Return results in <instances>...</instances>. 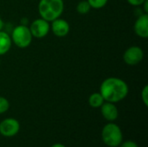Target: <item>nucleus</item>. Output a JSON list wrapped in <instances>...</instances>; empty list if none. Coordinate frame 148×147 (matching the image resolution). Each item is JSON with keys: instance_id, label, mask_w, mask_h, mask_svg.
Listing matches in <instances>:
<instances>
[{"instance_id": "1", "label": "nucleus", "mask_w": 148, "mask_h": 147, "mask_svg": "<svg viewBox=\"0 0 148 147\" xmlns=\"http://www.w3.org/2000/svg\"><path fill=\"white\" fill-rule=\"evenodd\" d=\"M129 93L127 83L118 77H108L100 86V94L105 101L118 103L123 101Z\"/></svg>"}, {"instance_id": "2", "label": "nucleus", "mask_w": 148, "mask_h": 147, "mask_svg": "<svg viewBox=\"0 0 148 147\" xmlns=\"http://www.w3.org/2000/svg\"><path fill=\"white\" fill-rule=\"evenodd\" d=\"M40 17L52 22L61 17L64 10L63 0H40L37 6Z\"/></svg>"}, {"instance_id": "3", "label": "nucleus", "mask_w": 148, "mask_h": 147, "mask_svg": "<svg viewBox=\"0 0 148 147\" xmlns=\"http://www.w3.org/2000/svg\"><path fill=\"white\" fill-rule=\"evenodd\" d=\"M101 138L103 143L109 147H118L123 141V134L121 127L110 122L104 126L101 131Z\"/></svg>"}, {"instance_id": "4", "label": "nucleus", "mask_w": 148, "mask_h": 147, "mask_svg": "<svg viewBox=\"0 0 148 147\" xmlns=\"http://www.w3.org/2000/svg\"><path fill=\"white\" fill-rule=\"evenodd\" d=\"M11 42L19 49L28 48L32 42L33 36L28 26L20 24L16 26L11 32Z\"/></svg>"}, {"instance_id": "5", "label": "nucleus", "mask_w": 148, "mask_h": 147, "mask_svg": "<svg viewBox=\"0 0 148 147\" xmlns=\"http://www.w3.org/2000/svg\"><path fill=\"white\" fill-rule=\"evenodd\" d=\"M30 33L33 37L35 38H43L45 37L50 31V23L49 22L44 20L43 18L40 17L35 19L29 27Z\"/></svg>"}, {"instance_id": "6", "label": "nucleus", "mask_w": 148, "mask_h": 147, "mask_svg": "<svg viewBox=\"0 0 148 147\" xmlns=\"http://www.w3.org/2000/svg\"><path fill=\"white\" fill-rule=\"evenodd\" d=\"M144 59V51L139 46H131L123 54V61L127 65L135 66Z\"/></svg>"}, {"instance_id": "7", "label": "nucleus", "mask_w": 148, "mask_h": 147, "mask_svg": "<svg viewBox=\"0 0 148 147\" xmlns=\"http://www.w3.org/2000/svg\"><path fill=\"white\" fill-rule=\"evenodd\" d=\"M19 130V121L14 118H7L0 122V134L5 138H11L16 136Z\"/></svg>"}, {"instance_id": "8", "label": "nucleus", "mask_w": 148, "mask_h": 147, "mask_svg": "<svg viewBox=\"0 0 148 147\" xmlns=\"http://www.w3.org/2000/svg\"><path fill=\"white\" fill-rule=\"evenodd\" d=\"M50 23V29L56 36L64 37L69 33L70 26L67 20L59 17Z\"/></svg>"}, {"instance_id": "9", "label": "nucleus", "mask_w": 148, "mask_h": 147, "mask_svg": "<svg viewBox=\"0 0 148 147\" xmlns=\"http://www.w3.org/2000/svg\"><path fill=\"white\" fill-rule=\"evenodd\" d=\"M134 30L135 34L140 38L148 37V14H142L138 16L134 24Z\"/></svg>"}, {"instance_id": "10", "label": "nucleus", "mask_w": 148, "mask_h": 147, "mask_svg": "<svg viewBox=\"0 0 148 147\" xmlns=\"http://www.w3.org/2000/svg\"><path fill=\"white\" fill-rule=\"evenodd\" d=\"M100 108L101 115L106 120L113 122L117 120L119 116V111L114 103L105 101Z\"/></svg>"}, {"instance_id": "11", "label": "nucleus", "mask_w": 148, "mask_h": 147, "mask_svg": "<svg viewBox=\"0 0 148 147\" xmlns=\"http://www.w3.org/2000/svg\"><path fill=\"white\" fill-rule=\"evenodd\" d=\"M12 45L10 36L3 30L0 31V56L7 54Z\"/></svg>"}, {"instance_id": "12", "label": "nucleus", "mask_w": 148, "mask_h": 147, "mask_svg": "<svg viewBox=\"0 0 148 147\" xmlns=\"http://www.w3.org/2000/svg\"><path fill=\"white\" fill-rule=\"evenodd\" d=\"M104 102L105 100L100 94V92L93 93L88 98V104L93 108H100Z\"/></svg>"}, {"instance_id": "13", "label": "nucleus", "mask_w": 148, "mask_h": 147, "mask_svg": "<svg viewBox=\"0 0 148 147\" xmlns=\"http://www.w3.org/2000/svg\"><path fill=\"white\" fill-rule=\"evenodd\" d=\"M91 10V7L87 0H82L76 5V11L81 15L88 14Z\"/></svg>"}, {"instance_id": "14", "label": "nucleus", "mask_w": 148, "mask_h": 147, "mask_svg": "<svg viewBox=\"0 0 148 147\" xmlns=\"http://www.w3.org/2000/svg\"><path fill=\"white\" fill-rule=\"evenodd\" d=\"M91 7V9L99 10L105 7L108 2V0H87Z\"/></svg>"}, {"instance_id": "15", "label": "nucleus", "mask_w": 148, "mask_h": 147, "mask_svg": "<svg viewBox=\"0 0 148 147\" xmlns=\"http://www.w3.org/2000/svg\"><path fill=\"white\" fill-rule=\"evenodd\" d=\"M10 108V101L3 96H0V114L6 113Z\"/></svg>"}, {"instance_id": "16", "label": "nucleus", "mask_w": 148, "mask_h": 147, "mask_svg": "<svg viewBox=\"0 0 148 147\" xmlns=\"http://www.w3.org/2000/svg\"><path fill=\"white\" fill-rule=\"evenodd\" d=\"M141 100L146 107L148 106V86L146 85L141 91Z\"/></svg>"}, {"instance_id": "17", "label": "nucleus", "mask_w": 148, "mask_h": 147, "mask_svg": "<svg viewBox=\"0 0 148 147\" xmlns=\"http://www.w3.org/2000/svg\"><path fill=\"white\" fill-rule=\"evenodd\" d=\"M120 147H139L137 143L133 141V140H127V141H122L121 144L119 146Z\"/></svg>"}, {"instance_id": "18", "label": "nucleus", "mask_w": 148, "mask_h": 147, "mask_svg": "<svg viewBox=\"0 0 148 147\" xmlns=\"http://www.w3.org/2000/svg\"><path fill=\"white\" fill-rule=\"evenodd\" d=\"M127 3H128L130 5L137 7V6H141L142 3H143L146 0H127Z\"/></svg>"}, {"instance_id": "19", "label": "nucleus", "mask_w": 148, "mask_h": 147, "mask_svg": "<svg viewBox=\"0 0 148 147\" xmlns=\"http://www.w3.org/2000/svg\"><path fill=\"white\" fill-rule=\"evenodd\" d=\"M141 6H143V10H144L145 13H146V14H148V0H146V1L142 3Z\"/></svg>"}, {"instance_id": "20", "label": "nucleus", "mask_w": 148, "mask_h": 147, "mask_svg": "<svg viewBox=\"0 0 148 147\" xmlns=\"http://www.w3.org/2000/svg\"><path fill=\"white\" fill-rule=\"evenodd\" d=\"M50 147H66L64 145L61 144V143H56V144H53Z\"/></svg>"}, {"instance_id": "21", "label": "nucleus", "mask_w": 148, "mask_h": 147, "mask_svg": "<svg viewBox=\"0 0 148 147\" xmlns=\"http://www.w3.org/2000/svg\"><path fill=\"white\" fill-rule=\"evenodd\" d=\"M3 25H4V23H3V19L0 17V31H1V30H3Z\"/></svg>"}, {"instance_id": "22", "label": "nucleus", "mask_w": 148, "mask_h": 147, "mask_svg": "<svg viewBox=\"0 0 148 147\" xmlns=\"http://www.w3.org/2000/svg\"><path fill=\"white\" fill-rule=\"evenodd\" d=\"M0 64H1V59H0Z\"/></svg>"}]
</instances>
